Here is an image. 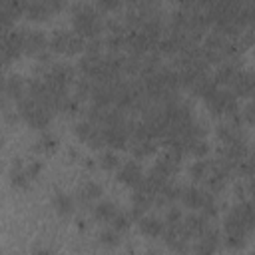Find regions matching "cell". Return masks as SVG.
<instances>
[{"label":"cell","mask_w":255,"mask_h":255,"mask_svg":"<svg viewBox=\"0 0 255 255\" xmlns=\"http://www.w3.org/2000/svg\"><path fill=\"white\" fill-rule=\"evenodd\" d=\"M203 183H205V191L207 193H211V195H215V193H219L223 187H225V179L223 177H219V175H215V173H207V177L203 179Z\"/></svg>","instance_id":"d6986e66"},{"label":"cell","mask_w":255,"mask_h":255,"mask_svg":"<svg viewBox=\"0 0 255 255\" xmlns=\"http://www.w3.org/2000/svg\"><path fill=\"white\" fill-rule=\"evenodd\" d=\"M129 223H131V219H129V217H128V213H124V211H116V213H114V217L110 219V227H112V229H116L118 233L128 231V229H129Z\"/></svg>","instance_id":"ffe728a7"},{"label":"cell","mask_w":255,"mask_h":255,"mask_svg":"<svg viewBox=\"0 0 255 255\" xmlns=\"http://www.w3.org/2000/svg\"><path fill=\"white\" fill-rule=\"evenodd\" d=\"M203 197H205V191L199 189L197 185H185V187H181L179 199H181V203H183L185 207H189L191 211H195V209L201 207Z\"/></svg>","instance_id":"ba28073f"},{"label":"cell","mask_w":255,"mask_h":255,"mask_svg":"<svg viewBox=\"0 0 255 255\" xmlns=\"http://www.w3.org/2000/svg\"><path fill=\"white\" fill-rule=\"evenodd\" d=\"M54 207H56L60 213L68 215V213L74 211V197L68 195V193H64V191H58V193L54 195Z\"/></svg>","instance_id":"e0dca14e"},{"label":"cell","mask_w":255,"mask_h":255,"mask_svg":"<svg viewBox=\"0 0 255 255\" xmlns=\"http://www.w3.org/2000/svg\"><path fill=\"white\" fill-rule=\"evenodd\" d=\"M207 151H209V143L205 141V137H203V139H193V141L187 145V153L195 155L197 159L205 157V155H207Z\"/></svg>","instance_id":"44dd1931"},{"label":"cell","mask_w":255,"mask_h":255,"mask_svg":"<svg viewBox=\"0 0 255 255\" xmlns=\"http://www.w3.org/2000/svg\"><path fill=\"white\" fill-rule=\"evenodd\" d=\"M253 88H255V80H253V74L249 70H243L239 68L233 82L229 84V90L231 94L239 100V98H251L253 96Z\"/></svg>","instance_id":"277c9868"},{"label":"cell","mask_w":255,"mask_h":255,"mask_svg":"<svg viewBox=\"0 0 255 255\" xmlns=\"http://www.w3.org/2000/svg\"><path fill=\"white\" fill-rule=\"evenodd\" d=\"M253 114H255V106H253V102H249L245 108H243V112H241V118H243V124H247V126H251L253 124Z\"/></svg>","instance_id":"f546056e"},{"label":"cell","mask_w":255,"mask_h":255,"mask_svg":"<svg viewBox=\"0 0 255 255\" xmlns=\"http://www.w3.org/2000/svg\"><path fill=\"white\" fill-rule=\"evenodd\" d=\"M137 223H139V229L149 237H161L163 227H165V223L155 215H143Z\"/></svg>","instance_id":"8fae6325"},{"label":"cell","mask_w":255,"mask_h":255,"mask_svg":"<svg viewBox=\"0 0 255 255\" xmlns=\"http://www.w3.org/2000/svg\"><path fill=\"white\" fill-rule=\"evenodd\" d=\"M237 70H239V66H235L233 62H221V64H217V68H215V72L211 74L213 76V80H215V84L221 88H229V84L233 82V78H235V74H237Z\"/></svg>","instance_id":"9c48e42d"},{"label":"cell","mask_w":255,"mask_h":255,"mask_svg":"<svg viewBox=\"0 0 255 255\" xmlns=\"http://www.w3.org/2000/svg\"><path fill=\"white\" fill-rule=\"evenodd\" d=\"M209 173V159H195L191 165H189V175L195 179V181H203Z\"/></svg>","instance_id":"ac0fdd59"},{"label":"cell","mask_w":255,"mask_h":255,"mask_svg":"<svg viewBox=\"0 0 255 255\" xmlns=\"http://www.w3.org/2000/svg\"><path fill=\"white\" fill-rule=\"evenodd\" d=\"M2 100H6V76L0 70V102Z\"/></svg>","instance_id":"1f68e13d"},{"label":"cell","mask_w":255,"mask_h":255,"mask_svg":"<svg viewBox=\"0 0 255 255\" xmlns=\"http://www.w3.org/2000/svg\"><path fill=\"white\" fill-rule=\"evenodd\" d=\"M213 253H215V247H211V245H207V243H203L199 239L193 245V255H213Z\"/></svg>","instance_id":"83f0119b"},{"label":"cell","mask_w":255,"mask_h":255,"mask_svg":"<svg viewBox=\"0 0 255 255\" xmlns=\"http://www.w3.org/2000/svg\"><path fill=\"white\" fill-rule=\"evenodd\" d=\"M96 8L102 12V10H114V8H120V2H116V0H106V2H98L96 4Z\"/></svg>","instance_id":"4dcf8cb0"},{"label":"cell","mask_w":255,"mask_h":255,"mask_svg":"<svg viewBox=\"0 0 255 255\" xmlns=\"http://www.w3.org/2000/svg\"><path fill=\"white\" fill-rule=\"evenodd\" d=\"M36 255H52L50 249H36Z\"/></svg>","instance_id":"d6a6232c"},{"label":"cell","mask_w":255,"mask_h":255,"mask_svg":"<svg viewBox=\"0 0 255 255\" xmlns=\"http://www.w3.org/2000/svg\"><path fill=\"white\" fill-rule=\"evenodd\" d=\"M100 241H102L104 245H118V241H120V233L108 225V227H104V229L100 231Z\"/></svg>","instance_id":"484cf974"},{"label":"cell","mask_w":255,"mask_h":255,"mask_svg":"<svg viewBox=\"0 0 255 255\" xmlns=\"http://www.w3.org/2000/svg\"><path fill=\"white\" fill-rule=\"evenodd\" d=\"M70 34H72V30H54V32H52V36L48 38V46H50V50H52V52L66 54Z\"/></svg>","instance_id":"4fadbf2b"},{"label":"cell","mask_w":255,"mask_h":255,"mask_svg":"<svg viewBox=\"0 0 255 255\" xmlns=\"http://www.w3.org/2000/svg\"><path fill=\"white\" fill-rule=\"evenodd\" d=\"M44 50H48V38L44 32L40 30H28L26 28V36H24V52L28 54H42Z\"/></svg>","instance_id":"8992f818"},{"label":"cell","mask_w":255,"mask_h":255,"mask_svg":"<svg viewBox=\"0 0 255 255\" xmlns=\"http://www.w3.org/2000/svg\"><path fill=\"white\" fill-rule=\"evenodd\" d=\"M92 128H94V126H92L88 120H80V122H76V126H74V131H76V135H78L80 139H84V141H86V137L90 135Z\"/></svg>","instance_id":"4316f807"},{"label":"cell","mask_w":255,"mask_h":255,"mask_svg":"<svg viewBox=\"0 0 255 255\" xmlns=\"http://www.w3.org/2000/svg\"><path fill=\"white\" fill-rule=\"evenodd\" d=\"M209 112L213 116H225V118H231L233 114L239 112V100L231 94L229 88H217L207 100H205Z\"/></svg>","instance_id":"3957f363"},{"label":"cell","mask_w":255,"mask_h":255,"mask_svg":"<svg viewBox=\"0 0 255 255\" xmlns=\"http://www.w3.org/2000/svg\"><path fill=\"white\" fill-rule=\"evenodd\" d=\"M181 219H183L181 209H179L177 205H169L167 211H165V219H163V223H165V225H177V223H181Z\"/></svg>","instance_id":"d4e9b609"},{"label":"cell","mask_w":255,"mask_h":255,"mask_svg":"<svg viewBox=\"0 0 255 255\" xmlns=\"http://www.w3.org/2000/svg\"><path fill=\"white\" fill-rule=\"evenodd\" d=\"M26 96V82L20 76H8L6 78V98L20 102Z\"/></svg>","instance_id":"7c38bea8"},{"label":"cell","mask_w":255,"mask_h":255,"mask_svg":"<svg viewBox=\"0 0 255 255\" xmlns=\"http://www.w3.org/2000/svg\"><path fill=\"white\" fill-rule=\"evenodd\" d=\"M16 104H18V116H22L32 128H38V129H46L48 128V124L52 120V114H54L52 110H48L46 106L34 102L28 96H24Z\"/></svg>","instance_id":"7a4b0ae2"},{"label":"cell","mask_w":255,"mask_h":255,"mask_svg":"<svg viewBox=\"0 0 255 255\" xmlns=\"http://www.w3.org/2000/svg\"><path fill=\"white\" fill-rule=\"evenodd\" d=\"M26 167V173H28V177L30 179H34V177H38V173L42 171V161H38V159H32L28 165H24Z\"/></svg>","instance_id":"f1b7e54d"},{"label":"cell","mask_w":255,"mask_h":255,"mask_svg":"<svg viewBox=\"0 0 255 255\" xmlns=\"http://www.w3.org/2000/svg\"><path fill=\"white\" fill-rule=\"evenodd\" d=\"M72 26H74V32L84 36L86 40L96 38L104 32L102 12L96 8V4H88V2L74 4V8H72Z\"/></svg>","instance_id":"6da1fadb"},{"label":"cell","mask_w":255,"mask_h":255,"mask_svg":"<svg viewBox=\"0 0 255 255\" xmlns=\"http://www.w3.org/2000/svg\"><path fill=\"white\" fill-rule=\"evenodd\" d=\"M60 8H62V2H52V0H48V2H28V4H24V12L28 14V18H34V20L44 18V16H48L50 12H56V10H60Z\"/></svg>","instance_id":"52a82bcc"},{"label":"cell","mask_w":255,"mask_h":255,"mask_svg":"<svg viewBox=\"0 0 255 255\" xmlns=\"http://www.w3.org/2000/svg\"><path fill=\"white\" fill-rule=\"evenodd\" d=\"M100 195H102V185L96 183V181H88V183H84L82 189L78 191V199H80L82 203H90V201H94V199L100 197Z\"/></svg>","instance_id":"9a60e30c"},{"label":"cell","mask_w":255,"mask_h":255,"mask_svg":"<svg viewBox=\"0 0 255 255\" xmlns=\"http://www.w3.org/2000/svg\"><path fill=\"white\" fill-rule=\"evenodd\" d=\"M118 209H116V205L112 203V201H98L96 205H94V217L98 219V221H108L110 223V219L114 217V213H116Z\"/></svg>","instance_id":"2e32d148"},{"label":"cell","mask_w":255,"mask_h":255,"mask_svg":"<svg viewBox=\"0 0 255 255\" xmlns=\"http://www.w3.org/2000/svg\"><path fill=\"white\" fill-rule=\"evenodd\" d=\"M128 147L133 157H147L157 149V141L153 139H129Z\"/></svg>","instance_id":"30bf717a"},{"label":"cell","mask_w":255,"mask_h":255,"mask_svg":"<svg viewBox=\"0 0 255 255\" xmlns=\"http://www.w3.org/2000/svg\"><path fill=\"white\" fill-rule=\"evenodd\" d=\"M223 245L229 247V249H241L247 241V235H241V233H225L223 237Z\"/></svg>","instance_id":"7402d4cb"},{"label":"cell","mask_w":255,"mask_h":255,"mask_svg":"<svg viewBox=\"0 0 255 255\" xmlns=\"http://www.w3.org/2000/svg\"><path fill=\"white\" fill-rule=\"evenodd\" d=\"M118 179L129 187H133L143 179V169L135 159H128L118 167Z\"/></svg>","instance_id":"5b68a950"},{"label":"cell","mask_w":255,"mask_h":255,"mask_svg":"<svg viewBox=\"0 0 255 255\" xmlns=\"http://www.w3.org/2000/svg\"><path fill=\"white\" fill-rule=\"evenodd\" d=\"M145 255H159V253H155V251H149V253H145Z\"/></svg>","instance_id":"836d02e7"},{"label":"cell","mask_w":255,"mask_h":255,"mask_svg":"<svg viewBox=\"0 0 255 255\" xmlns=\"http://www.w3.org/2000/svg\"><path fill=\"white\" fill-rule=\"evenodd\" d=\"M10 181H12V185L14 187H28V183H30V177H28V173H26V167H24V161L22 159H16L14 163H12V169H10Z\"/></svg>","instance_id":"5bb4252c"},{"label":"cell","mask_w":255,"mask_h":255,"mask_svg":"<svg viewBox=\"0 0 255 255\" xmlns=\"http://www.w3.org/2000/svg\"><path fill=\"white\" fill-rule=\"evenodd\" d=\"M56 145H58L56 135H54L52 131H44V133L40 135V139H38L36 149H42V151H52V149H56Z\"/></svg>","instance_id":"603a6c76"},{"label":"cell","mask_w":255,"mask_h":255,"mask_svg":"<svg viewBox=\"0 0 255 255\" xmlns=\"http://www.w3.org/2000/svg\"><path fill=\"white\" fill-rule=\"evenodd\" d=\"M100 165H102L104 169H114V167H118V165H120V161H118V153H116L114 149H106V151H102V155H100Z\"/></svg>","instance_id":"cb8c5ba5"}]
</instances>
